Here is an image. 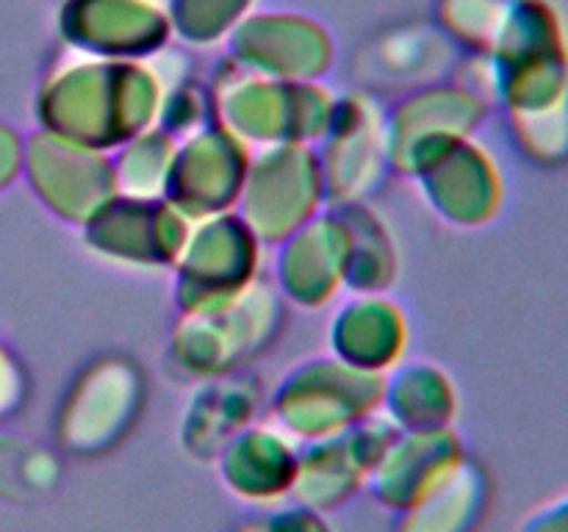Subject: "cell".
I'll use <instances>...</instances> for the list:
<instances>
[{"label": "cell", "instance_id": "cell-1", "mask_svg": "<svg viewBox=\"0 0 568 532\" xmlns=\"http://www.w3.org/2000/svg\"><path fill=\"white\" fill-rule=\"evenodd\" d=\"M525 532H568V497L532 515Z\"/></svg>", "mask_w": 568, "mask_h": 532}]
</instances>
